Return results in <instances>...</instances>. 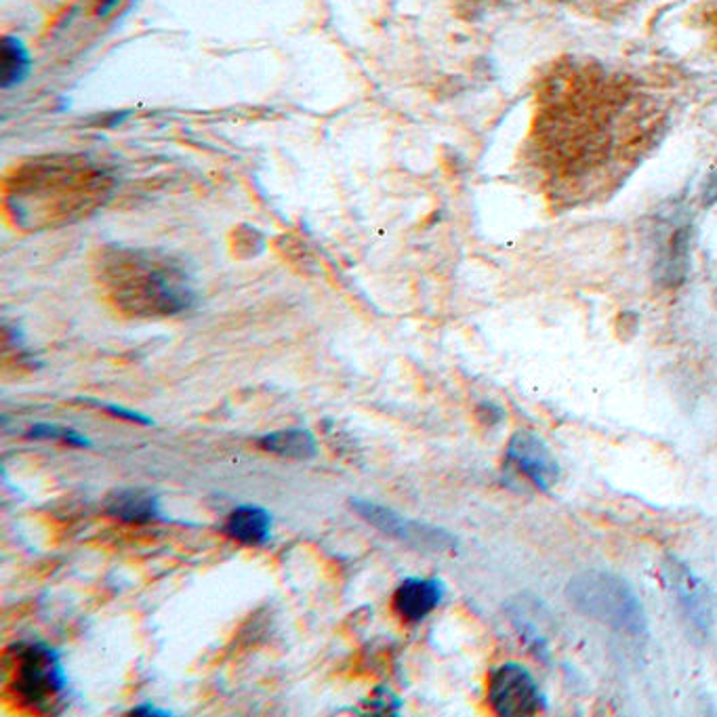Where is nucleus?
I'll return each mask as SVG.
<instances>
[{
  "label": "nucleus",
  "instance_id": "obj_1",
  "mask_svg": "<svg viewBox=\"0 0 717 717\" xmlns=\"http://www.w3.org/2000/svg\"><path fill=\"white\" fill-rule=\"evenodd\" d=\"M568 602L593 621L627 634H646V615L631 585L611 572H583L566 585Z\"/></svg>",
  "mask_w": 717,
  "mask_h": 717
},
{
  "label": "nucleus",
  "instance_id": "obj_9",
  "mask_svg": "<svg viewBox=\"0 0 717 717\" xmlns=\"http://www.w3.org/2000/svg\"><path fill=\"white\" fill-rule=\"evenodd\" d=\"M105 512L127 524H150L160 520V501L146 488H121L105 499Z\"/></svg>",
  "mask_w": 717,
  "mask_h": 717
},
{
  "label": "nucleus",
  "instance_id": "obj_17",
  "mask_svg": "<svg viewBox=\"0 0 717 717\" xmlns=\"http://www.w3.org/2000/svg\"><path fill=\"white\" fill-rule=\"evenodd\" d=\"M714 203H717V171L705 185V205H714Z\"/></svg>",
  "mask_w": 717,
  "mask_h": 717
},
{
  "label": "nucleus",
  "instance_id": "obj_4",
  "mask_svg": "<svg viewBox=\"0 0 717 717\" xmlns=\"http://www.w3.org/2000/svg\"><path fill=\"white\" fill-rule=\"evenodd\" d=\"M350 505L364 522H368L373 528L384 533L385 537L396 538L400 543H407L419 549H434V551H446L457 545L455 537L448 535L446 531L409 520L379 503L356 497L350 501Z\"/></svg>",
  "mask_w": 717,
  "mask_h": 717
},
{
  "label": "nucleus",
  "instance_id": "obj_11",
  "mask_svg": "<svg viewBox=\"0 0 717 717\" xmlns=\"http://www.w3.org/2000/svg\"><path fill=\"white\" fill-rule=\"evenodd\" d=\"M257 446L263 453L278 455L284 459H297V462L314 459L318 453L316 437L304 428H288V430L265 434L257 440Z\"/></svg>",
  "mask_w": 717,
  "mask_h": 717
},
{
  "label": "nucleus",
  "instance_id": "obj_18",
  "mask_svg": "<svg viewBox=\"0 0 717 717\" xmlns=\"http://www.w3.org/2000/svg\"><path fill=\"white\" fill-rule=\"evenodd\" d=\"M116 2H118V0H102V4H100V15H105L110 9H114Z\"/></svg>",
  "mask_w": 717,
  "mask_h": 717
},
{
  "label": "nucleus",
  "instance_id": "obj_13",
  "mask_svg": "<svg viewBox=\"0 0 717 717\" xmlns=\"http://www.w3.org/2000/svg\"><path fill=\"white\" fill-rule=\"evenodd\" d=\"M26 437H30V440H59V442H66V444L77 446V448H91L93 446V442L89 437L78 434L77 430H68V428H61V425H55V423H34L27 430Z\"/></svg>",
  "mask_w": 717,
  "mask_h": 717
},
{
  "label": "nucleus",
  "instance_id": "obj_3",
  "mask_svg": "<svg viewBox=\"0 0 717 717\" xmlns=\"http://www.w3.org/2000/svg\"><path fill=\"white\" fill-rule=\"evenodd\" d=\"M121 295L130 308L148 309L152 314L181 311L190 306L192 297L190 288L175 274L155 265L150 268L146 263L135 265V274H130V278L125 282Z\"/></svg>",
  "mask_w": 717,
  "mask_h": 717
},
{
  "label": "nucleus",
  "instance_id": "obj_14",
  "mask_svg": "<svg viewBox=\"0 0 717 717\" xmlns=\"http://www.w3.org/2000/svg\"><path fill=\"white\" fill-rule=\"evenodd\" d=\"M366 707L373 709V714H384L385 716L389 712H398L400 701L394 696V692H389L387 688H377L366 701Z\"/></svg>",
  "mask_w": 717,
  "mask_h": 717
},
{
  "label": "nucleus",
  "instance_id": "obj_10",
  "mask_svg": "<svg viewBox=\"0 0 717 717\" xmlns=\"http://www.w3.org/2000/svg\"><path fill=\"white\" fill-rule=\"evenodd\" d=\"M224 533L247 547L265 545L272 537V515L259 505H240L228 515Z\"/></svg>",
  "mask_w": 717,
  "mask_h": 717
},
{
  "label": "nucleus",
  "instance_id": "obj_7",
  "mask_svg": "<svg viewBox=\"0 0 717 717\" xmlns=\"http://www.w3.org/2000/svg\"><path fill=\"white\" fill-rule=\"evenodd\" d=\"M508 462L540 490H551L560 480V465L551 448L531 432L513 434Z\"/></svg>",
  "mask_w": 717,
  "mask_h": 717
},
{
  "label": "nucleus",
  "instance_id": "obj_12",
  "mask_svg": "<svg viewBox=\"0 0 717 717\" xmlns=\"http://www.w3.org/2000/svg\"><path fill=\"white\" fill-rule=\"evenodd\" d=\"M30 72V57L26 47L11 36L2 38L0 47V87L11 89L20 84Z\"/></svg>",
  "mask_w": 717,
  "mask_h": 717
},
{
  "label": "nucleus",
  "instance_id": "obj_5",
  "mask_svg": "<svg viewBox=\"0 0 717 717\" xmlns=\"http://www.w3.org/2000/svg\"><path fill=\"white\" fill-rule=\"evenodd\" d=\"M488 703L499 716L505 717L535 716L547 705L533 675L517 663H505L492 671Z\"/></svg>",
  "mask_w": 717,
  "mask_h": 717
},
{
  "label": "nucleus",
  "instance_id": "obj_16",
  "mask_svg": "<svg viewBox=\"0 0 717 717\" xmlns=\"http://www.w3.org/2000/svg\"><path fill=\"white\" fill-rule=\"evenodd\" d=\"M130 716L169 717L171 716V712H167V709H158V707H155V705H139V707H135V709L130 712Z\"/></svg>",
  "mask_w": 717,
  "mask_h": 717
},
{
  "label": "nucleus",
  "instance_id": "obj_6",
  "mask_svg": "<svg viewBox=\"0 0 717 717\" xmlns=\"http://www.w3.org/2000/svg\"><path fill=\"white\" fill-rule=\"evenodd\" d=\"M663 579L694 636L707 638L714 621V604L705 583L686 564L680 562L673 556H669L663 564Z\"/></svg>",
  "mask_w": 717,
  "mask_h": 717
},
{
  "label": "nucleus",
  "instance_id": "obj_2",
  "mask_svg": "<svg viewBox=\"0 0 717 717\" xmlns=\"http://www.w3.org/2000/svg\"><path fill=\"white\" fill-rule=\"evenodd\" d=\"M11 691L18 701L34 709H49L66 691V671L59 655L47 644L24 646L15 661Z\"/></svg>",
  "mask_w": 717,
  "mask_h": 717
},
{
  "label": "nucleus",
  "instance_id": "obj_15",
  "mask_svg": "<svg viewBox=\"0 0 717 717\" xmlns=\"http://www.w3.org/2000/svg\"><path fill=\"white\" fill-rule=\"evenodd\" d=\"M100 409L110 412L112 417L116 419H125V421H130V423H139V425H155V421L137 410H128L125 407H116V405H105V402H95Z\"/></svg>",
  "mask_w": 717,
  "mask_h": 717
},
{
  "label": "nucleus",
  "instance_id": "obj_8",
  "mask_svg": "<svg viewBox=\"0 0 717 717\" xmlns=\"http://www.w3.org/2000/svg\"><path fill=\"white\" fill-rule=\"evenodd\" d=\"M444 598V585L437 579L410 577L394 591V613L407 623H421L432 615Z\"/></svg>",
  "mask_w": 717,
  "mask_h": 717
}]
</instances>
